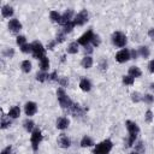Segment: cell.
Wrapping results in <instances>:
<instances>
[{"instance_id": "ab89813d", "label": "cell", "mask_w": 154, "mask_h": 154, "mask_svg": "<svg viewBox=\"0 0 154 154\" xmlns=\"http://www.w3.org/2000/svg\"><path fill=\"white\" fill-rule=\"evenodd\" d=\"M136 150H137V153L140 152V153H142V152H144V147H143V142H138L137 144H136Z\"/></svg>"}, {"instance_id": "d4e9b609", "label": "cell", "mask_w": 154, "mask_h": 154, "mask_svg": "<svg viewBox=\"0 0 154 154\" xmlns=\"http://www.w3.org/2000/svg\"><path fill=\"white\" fill-rule=\"evenodd\" d=\"M20 67H22V71L23 72H30V70H31V63L29 61V60H24V61H22V64H20Z\"/></svg>"}, {"instance_id": "7402d4cb", "label": "cell", "mask_w": 154, "mask_h": 154, "mask_svg": "<svg viewBox=\"0 0 154 154\" xmlns=\"http://www.w3.org/2000/svg\"><path fill=\"white\" fill-rule=\"evenodd\" d=\"M137 52H138V54H140L142 58H144V59L149 57V48H148V47H146V46H142V47H140Z\"/></svg>"}, {"instance_id": "f6af8a7d", "label": "cell", "mask_w": 154, "mask_h": 154, "mask_svg": "<svg viewBox=\"0 0 154 154\" xmlns=\"http://www.w3.org/2000/svg\"><path fill=\"white\" fill-rule=\"evenodd\" d=\"M148 69H149V71H150V72H153V73H154V60H152V61L148 64Z\"/></svg>"}, {"instance_id": "3957f363", "label": "cell", "mask_w": 154, "mask_h": 154, "mask_svg": "<svg viewBox=\"0 0 154 154\" xmlns=\"http://www.w3.org/2000/svg\"><path fill=\"white\" fill-rule=\"evenodd\" d=\"M30 141H31V146H32L34 152H36L37 148H38V144L42 141V134H41V130L40 129H34V131L31 132Z\"/></svg>"}, {"instance_id": "74e56055", "label": "cell", "mask_w": 154, "mask_h": 154, "mask_svg": "<svg viewBox=\"0 0 154 154\" xmlns=\"http://www.w3.org/2000/svg\"><path fill=\"white\" fill-rule=\"evenodd\" d=\"M59 84L61 85V87H66L67 84H69V79L66 78V77H61V78H59Z\"/></svg>"}, {"instance_id": "1f68e13d", "label": "cell", "mask_w": 154, "mask_h": 154, "mask_svg": "<svg viewBox=\"0 0 154 154\" xmlns=\"http://www.w3.org/2000/svg\"><path fill=\"white\" fill-rule=\"evenodd\" d=\"M47 76H48V75L42 71V72H38V73L36 75V79H37L38 82H45V81L47 79Z\"/></svg>"}, {"instance_id": "6da1fadb", "label": "cell", "mask_w": 154, "mask_h": 154, "mask_svg": "<svg viewBox=\"0 0 154 154\" xmlns=\"http://www.w3.org/2000/svg\"><path fill=\"white\" fill-rule=\"evenodd\" d=\"M57 96H58V101H59V103H60V106L64 108V109H70L71 107H72V105L75 103L66 94H65V90L63 89V88H59L58 90H57Z\"/></svg>"}, {"instance_id": "4fadbf2b", "label": "cell", "mask_w": 154, "mask_h": 154, "mask_svg": "<svg viewBox=\"0 0 154 154\" xmlns=\"http://www.w3.org/2000/svg\"><path fill=\"white\" fill-rule=\"evenodd\" d=\"M72 16H73V11L72 10H67L64 12V14H61V20H60V24L64 26L66 23L71 22L72 20Z\"/></svg>"}, {"instance_id": "277c9868", "label": "cell", "mask_w": 154, "mask_h": 154, "mask_svg": "<svg viewBox=\"0 0 154 154\" xmlns=\"http://www.w3.org/2000/svg\"><path fill=\"white\" fill-rule=\"evenodd\" d=\"M31 47H32V54H34V58L41 60L43 57H46V55H45V48H43V46H42L41 42L35 41V42L31 43Z\"/></svg>"}, {"instance_id": "836d02e7", "label": "cell", "mask_w": 154, "mask_h": 154, "mask_svg": "<svg viewBox=\"0 0 154 154\" xmlns=\"http://www.w3.org/2000/svg\"><path fill=\"white\" fill-rule=\"evenodd\" d=\"M146 103H152L153 101H154V96L153 95H150V94H146V95H143V99H142Z\"/></svg>"}, {"instance_id": "e575fe53", "label": "cell", "mask_w": 154, "mask_h": 154, "mask_svg": "<svg viewBox=\"0 0 154 154\" xmlns=\"http://www.w3.org/2000/svg\"><path fill=\"white\" fill-rule=\"evenodd\" d=\"M136 134H130V136H129V140H128V144H126V147H131L134 143H135V140H136Z\"/></svg>"}, {"instance_id": "d6986e66", "label": "cell", "mask_w": 154, "mask_h": 154, "mask_svg": "<svg viewBox=\"0 0 154 154\" xmlns=\"http://www.w3.org/2000/svg\"><path fill=\"white\" fill-rule=\"evenodd\" d=\"M19 116H20V109H19V107H17V106H13V107L10 109V112H8V118L14 119V118H18Z\"/></svg>"}, {"instance_id": "5bb4252c", "label": "cell", "mask_w": 154, "mask_h": 154, "mask_svg": "<svg viewBox=\"0 0 154 154\" xmlns=\"http://www.w3.org/2000/svg\"><path fill=\"white\" fill-rule=\"evenodd\" d=\"M69 112L72 114V116H75V117H79V116H82L83 114V109L81 108V106L79 105H77V103H73L72 105V107L69 109Z\"/></svg>"}, {"instance_id": "b9f144b4", "label": "cell", "mask_w": 154, "mask_h": 154, "mask_svg": "<svg viewBox=\"0 0 154 154\" xmlns=\"http://www.w3.org/2000/svg\"><path fill=\"white\" fill-rule=\"evenodd\" d=\"M8 125H11V120H5V118H2V120H1V129L7 128Z\"/></svg>"}, {"instance_id": "9c48e42d", "label": "cell", "mask_w": 154, "mask_h": 154, "mask_svg": "<svg viewBox=\"0 0 154 154\" xmlns=\"http://www.w3.org/2000/svg\"><path fill=\"white\" fill-rule=\"evenodd\" d=\"M24 109H25V114L26 116H29V117L30 116H34L37 112V105L35 102H32V101L26 102L25 106H24Z\"/></svg>"}, {"instance_id": "f907efd6", "label": "cell", "mask_w": 154, "mask_h": 154, "mask_svg": "<svg viewBox=\"0 0 154 154\" xmlns=\"http://www.w3.org/2000/svg\"><path fill=\"white\" fill-rule=\"evenodd\" d=\"M131 154H140V153H137V152H134V153H131Z\"/></svg>"}, {"instance_id": "2e32d148", "label": "cell", "mask_w": 154, "mask_h": 154, "mask_svg": "<svg viewBox=\"0 0 154 154\" xmlns=\"http://www.w3.org/2000/svg\"><path fill=\"white\" fill-rule=\"evenodd\" d=\"M1 14H2V17H5V18H10V17L13 14V8H12L10 5H4V6L1 7Z\"/></svg>"}, {"instance_id": "30bf717a", "label": "cell", "mask_w": 154, "mask_h": 154, "mask_svg": "<svg viewBox=\"0 0 154 154\" xmlns=\"http://www.w3.org/2000/svg\"><path fill=\"white\" fill-rule=\"evenodd\" d=\"M8 29H10L11 32H14L16 34V32H18L22 29V24L19 23L18 19H11L8 22Z\"/></svg>"}, {"instance_id": "52a82bcc", "label": "cell", "mask_w": 154, "mask_h": 154, "mask_svg": "<svg viewBox=\"0 0 154 154\" xmlns=\"http://www.w3.org/2000/svg\"><path fill=\"white\" fill-rule=\"evenodd\" d=\"M93 37H94V32H93V30H88L87 32H84V34L77 40V43H78V45H82V46L85 47V46H88L89 42H91Z\"/></svg>"}, {"instance_id": "ee69618b", "label": "cell", "mask_w": 154, "mask_h": 154, "mask_svg": "<svg viewBox=\"0 0 154 154\" xmlns=\"http://www.w3.org/2000/svg\"><path fill=\"white\" fill-rule=\"evenodd\" d=\"M11 152H12V148L8 146V147H6L5 149H2V152H1V154H11Z\"/></svg>"}, {"instance_id": "484cf974", "label": "cell", "mask_w": 154, "mask_h": 154, "mask_svg": "<svg viewBox=\"0 0 154 154\" xmlns=\"http://www.w3.org/2000/svg\"><path fill=\"white\" fill-rule=\"evenodd\" d=\"M94 144V142H93V140L89 137V136H84L83 138H82V141H81V146L82 147H90V146H93Z\"/></svg>"}, {"instance_id": "44dd1931", "label": "cell", "mask_w": 154, "mask_h": 154, "mask_svg": "<svg viewBox=\"0 0 154 154\" xmlns=\"http://www.w3.org/2000/svg\"><path fill=\"white\" fill-rule=\"evenodd\" d=\"M78 52V43L77 42H71L67 47V53L70 54H76Z\"/></svg>"}, {"instance_id": "cb8c5ba5", "label": "cell", "mask_w": 154, "mask_h": 154, "mask_svg": "<svg viewBox=\"0 0 154 154\" xmlns=\"http://www.w3.org/2000/svg\"><path fill=\"white\" fill-rule=\"evenodd\" d=\"M49 17H51L52 22H55V23H60V20H61V16L57 11H51L49 12Z\"/></svg>"}, {"instance_id": "f35d334b", "label": "cell", "mask_w": 154, "mask_h": 154, "mask_svg": "<svg viewBox=\"0 0 154 154\" xmlns=\"http://www.w3.org/2000/svg\"><path fill=\"white\" fill-rule=\"evenodd\" d=\"M91 42H93V46H95V47H97L99 45H100V37L97 36V35H94V37H93V40H91Z\"/></svg>"}, {"instance_id": "ffe728a7", "label": "cell", "mask_w": 154, "mask_h": 154, "mask_svg": "<svg viewBox=\"0 0 154 154\" xmlns=\"http://www.w3.org/2000/svg\"><path fill=\"white\" fill-rule=\"evenodd\" d=\"M82 66L84 67V69H90L91 67V65H93V58L91 57H89V55H87V57H84L83 59H82Z\"/></svg>"}, {"instance_id": "83f0119b", "label": "cell", "mask_w": 154, "mask_h": 154, "mask_svg": "<svg viewBox=\"0 0 154 154\" xmlns=\"http://www.w3.org/2000/svg\"><path fill=\"white\" fill-rule=\"evenodd\" d=\"M73 26H75V23H73V20H71V22L66 23V24L64 25V30H63V32H64V34H67V32H70V31L73 29Z\"/></svg>"}, {"instance_id": "c3c4849f", "label": "cell", "mask_w": 154, "mask_h": 154, "mask_svg": "<svg viewBox=\"0 0 154 154\" xmlns=\"http://www.w3.org/2000/svg\"><path fill=\"white\" fill-rule=\"evenodd\" d=\"M55 43H57V41H52V42H49V43H48V46H47V47H48V49H53V47L55 46Z\"/></svg>"}, {"instance_id": "ac0fdd59", "label": "cell", "mask_w": 154, "mask_h": 154, "mask_svg": "<svg viewBox=\"0 0 154 154\" xmlns=\"http://www.w3.org/2000/svg\"><path fill=\"white\" fill-rule=\"evenodd\" d=\"M142 75L141 70L137 67V66H131L129 69V76H131L132 78H136V77H140Z\"/></svg>"}, {"instance_id": "5b68a950", "label": "cell", "mask_w": 154, "mask_h": 154, "mask_svg": "<svg viewBox=\"0 0 154 154\" xmlns=\"http://www.w3.org/2000/svg\"><path fill=\"white\" fill-rule=\"evenodd\" d=\"M126 41H128L126 40V36L123 32H120V31H117V32H114L112 35V42L117 47H124L126 45Z\"/></svg>"}, {"instance_id": "9a60e30c", "label": "cell", "mask_w": 154, "mask_h": 154, "mask_svg": "<svg viewBox=\"0 0 154 154\" xmlns=\"http://www.w3.org/2000/svg\"><path fill=\"white\" fill-rule=\"evenodd\" d=\"M69 124H70V122H69V119L65 118V117H61V118H59V119L57 120V128H58L59 130L66 129V128L69 126Z\"/></svg>"}, {"instance_id": "4316f807", "label": "cell", "mask_w": 154, "mask_h": 154, "mask_svg": "<svg viewBox=\"0 0 154 154\" xmlns=\"http://www.w3.org/2000/svg\"><path fill=\"white\" fill-rule=\"evenodd\" d=\"M23 125H24V129L26 130V131H34V122L32 120H29V119H26V120H24V123H23Z\"/></svg>"}, {"instance_id": "603a6c76", "label": "cell", "mask_w": 154, "mask_h": 154, "mask_svg": "<svg viewBox=\"0 0 154 154\" xmlns=\"http://www.w3.org/2000/svg\"><path fill=\"white\" fill-rule=\"evenodd\" d=\"M40 67H41L42 71L48 70V67H49V60H48L47 57H43V58L40 60Z\"/></svg>"}, {"instance_id": "7dc6e473", "label": "cell", "mask_w": 154, "mask_h": 154, "mask_svg": "<svg viewBox=\"0 0 154 154\" xmlns=\"http://www.w3.org/2000/svg\"><path fill=\"white\" fill-rule=\"evenodd\" d=\"M148 35H149V37H150L152 40H154V28L149 29V31H148Z\"/></svg>"}, {"instance_id": "7a4b0ae2", "label": "cell", "mask_w": 154, "mask_h": 154, "mask_svg": "<svg viewBox=\"0 0 154 154\" xmlns=\"http://www.w3.org/2000/svg\"><path fill=\"white\" fill-rule=\"evenodd\" d=\"M113 144L109 140H105L102 142H100L99 144H96V147L94 148L93 154H108L112 149Z\"/></svg>"}, {"instance_id": "ba28073f", "label": "cell", "mask_w": 154, "mask_h": 154, "mask_svg": "<svg viewBox=\"0 0 154 154\" xmlns=\"http://www.w3.org/2000/svg\"><path fill=\"white\" fill-rule=\"evenodd\" d=\"M130 58H131L130 51H128V49H122V51H119V52L116 54V60H117L118 63H125V61H128Z\"/></svg>"}, {"instance_id": "8fae6325", "label": "cell", "mask_w": 154, "mask_h": 154, "mask_svg": "<svg viewBox=\"0 0 154 154\" xmlns=\"http://www.w3.org/2000/svg\"><path fill=\"white\" fill-rule=\"evenodd\" d=\"M58 144L61 147V148H69L71 146V141L70 138L65 135V134H61L59 137H58Z\"/></svg>"}, {"instance_id": "8d00e7d4", "label": "cell", "mask_w": 154, "mask_h": 154, "mask_svg": "<svg viewBox=\"0 0 154 154\" xmlns=\"http://www.w3.org/2000/svg\"><path fill=\"white\" fill-rule=\"evenodd\" d=\"M47 79L48 81H59V78H58V76H57V72L54 71V72H52L51 75H48L47 76Z\"/></svg>"}, {"instance_id": "d6a6232c", "label": "cell", "mask_w": 154, "mask_h": 154, "mask_svg": "<svg viewBox=\"0 0 154 154\" xmlns=\"http://www.w3.org/2000/svg\"><path fill=\"white\" fill-rule=\"evenodd\" d=\"M25 41H26V38H25V36H23V35H19V36H17V40H16V42H17V45L18 46H23V45H25Z\"/></svg>"}, {"instance_id": "d590c367", "label": "cell", "mask_w": 154, "mask_h": 154, "mask_svg": "<svg viewBox=\"0 0 154 154\" xmlns=\"http://www.w3.org/2000/svg\"><path fill=\"white\" fill-rule=\"evenodd\" d=\"M144 119H146V122H147V123H150V122L153 120V112H152L150 109H148V111L146 112Z\"/></svg>"}, {"instance_id": "681fc988", "label": "cell", "mask_w": 154, "mask_h": 154, "mask_svg": "<svg viewBox=\"0 0 154 154\" xmlns=\"http://www.w3.org/2000/svg\"><path fill=\"white\" fill-rule=\"evenodd\" d=\"M150 89H152V90H154V83H152V84H150Z\"/></svg>"}, {"instance_id": "7c38bea8", "label": "cell", "mask_w": 154, "mask_h": 154, "mask_svg": "<svg viewBox=\"0 0 154 154\" xmlns=\"http://www.w3.org/2000/svg\"><path fill=\"white\" fill-rule=\"evenodd\" d=\"M125 125H126V129H128L129 134H136V135H137V134L140 132V128H138V125H137L135 122L126 120Z\"/></svg>"}, {"instance_id": "f1b7e54d", "label": "cell", "mask_w": 154, "mask_h": 154, "mask_svg": "<svg viewBox=\"0 0 154 154\" xmlns=\"http://www.w3.org/2000/svg\"><path fill=\"white\" fill-rule=\"evenodd\" d=\"M131 99H132V101H134V102H140V101H142L143 95H141L140 93L135 91V93H132V94H131Z\"/></svg>"}, {"instance_id": "60d3db41", "label": "cell", "mask_w": 154, "mask_h": 154, "mask_svg": "<svg viewBox=\"0 0 154 154\" xmlns=\"http://www.w3.org/2000/svg\"><path fill=\"white\" fill-rule=\"evenodd\" d=\"M64 40H65V34L61 31V32H59V34L57 35V40H55V41H57V42H63Z\"/></svg>"}, {"instance_id": "e0dca14e", "label": "cell", "mask_w": 154, "mask_h": 154, "mask_svg": "<svg viewBox=\"0 0 154 154\" xmlns=\"http://www.w3.org/2000/svg\"><path fill=\"white\" fill-rule=\"evenodd\" d=\"M79 87H81V89H82L83 91H89V90L91 89V83H90L89 79L82 78L81 82H79Z\"/></svg>"}, {"instance_id": "4dcf8cb0", "label": "cell", "mask_w": 154, "mask_h": 154, "mask_svg": "<svg viewBox=\"0 0 154 154\" xmlns=\"http://www.w3.org/2000/svg\"><path fill=\"white\" fill-rule=\"evenodd\" d=\"M20 51L23 53H29V52H32V47H31V43H25L20 47Z\"/></svg>"}, {"instance_id": "8992f818", "label": "cell", "mask_w": 154, "mask_h": 154, "mask_svg": "<svg viewBox=\"0 0 154 154\" xmlns=\"http://www.w3.org/2000/svg\"><path fill=\"white\" fill-rule=\"evenodd\" d=\"M88 18H89V14H88L87 10H82L73 18V23H75V25H83L84 23L88 22Z\"/></svg>"}, {"instance_id": "bcb514c9", "label": "cell", "mask_w": 154, "mask_h": 154, "mask_svg": "<svg viewBox=\"0 0 154 154\" xmlns=\"http://www.w3.org/2000/svg\"><path fill=\"white\" fill-rule=\"evenodd\" d=\"M130 55H131V58H132V59H136V58H137V55H138V52L134 49V51H131V52H130Z\"/></svg>"}, {"instance_id": "7bdbcfd3", "label": "cell", "mask_w": 154, "mask_h": 154, "mask_svg": "<svg viewBox=\"0 0 154 154\" xmlns=\"http://www.w3.org/2000/svg\"><path fill=\"white\" fill-rule=\"evenodd\" d=\"M13 54H14V51H13V49H10V48L4 52V55H5V57H10V58H11V57H13Z\"/></svg>"}, {"instance_id": "f546056e", "label": "cell", "mask_w": 154, "mask_h": 154, "mask_svg": "<svg viewBox=\"0 0 154 154\" xmlns=\"http://www.w3.org/2000/svg\"><path fill=\"white\" fill-rule=\"evenodd\" d=\"M134 79L135 78H132L131 76H123V83L124 84H126V85H131V84H134Z\"/></svg>"}]
</instances>
